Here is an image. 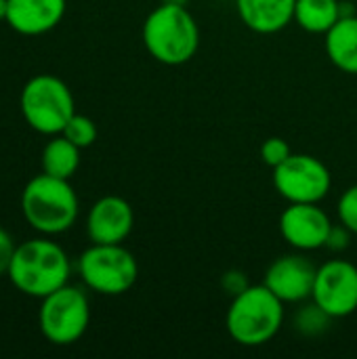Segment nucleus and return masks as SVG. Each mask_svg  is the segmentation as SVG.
<instances>
[{"instance_id":"7ed1b4c3","label":"nucleus","mask_w":357,"mask_h":359,"mask_svg":"<svg viewBox=\"0 0 357 359\" xmlns=\"http://www.w3.org/2000/svg\"><path fill=\"white\" fill-rule=\"evenodd\" d=\"M284 301L278 299L265 284L248 286L231 297L225 316L229 337L242 347H261L269 343L284 326Z\"/></svg>"},{"instance_id":"b1692460","label":"nucleus","mask_w":357,"mask_h":359,"mask_svg":"<svg viewBox=\"0 0 357 359\" xmlns=\"http://www.w3.org/2000/svg\"><path fill=\"white\" fill-rule=\"evenodd\" d=\"M15 248H17V244L13 242L11 233L0 227V276L8 271V265H11V259L15 255Z\"/></svg>"},{"instance_id":"423d86ee","label":"nucleus","mask_w":357,"mask_h":359,"mask_svg":"<svg viewBox=\"0 0 357 359\" xmlns=\"http://www.w3.org/2000/svg\"><path fill=\"white\" fill-rule=\"evenodd\" d=\"M78 273L93 292L118 297L135 286L139 265L122 244H93L80 255Z\"/></svg>"},{"instance_id":"aec40b11","label":"nucleus","mask_w":357,"mask_h":359,"mask_svg":"<svg viewBox=\"0 0 357 359\" xmlns=\"http://www.w3.org/2000/svg\"><path fill=\"white\" fill-rule=\"evenodd\" d=\"M337 210H339L341 223H343L353 236H357V185H351L349 189L343 191Z\"/></svg>"},{"instance_id":"a211bd4d","label":"nucleus","mask_w":357,"mask_h":359,"mask_svg":"<svg viewBox=\"0 0 357 359\" xmlns=\"http://www.w3.org/2000/svg\"><path fill=\"white\" fill-rule=\"evenodd\" d=\"M330 322H332V318L311 301L309 305H303L295 313L292 326L301 337H320L328 330Z\"/></svg>"},{"instance_id":"dca6fc26","label":"nucleus","mask_w":357,"mask_h":359,"mask_svg":"<svg viewBox=\"0 0 357 359\" xmlns=\"http://www.w3.org/2000/svg\"><path fill=\"white\" fill-rule=\"evenodd\" d=\"M343 6L339 0H297L295 21L309 34H326L343 17Z\"/></svg>"},{"instance_id":"39448f33","label":"nucleus","mask_w":357,"mask_h":359,"mask_svg":"<svg viewBox=\"0 0 357 359\" xmlns=\"http://www.w3.org/2000/svg\"><path fill=\"white\" fill-rule=\"evenodd\" d=\"M19 107L25 122L40 135H61L69 118L76 114V103L69 86L53 76L38 74L29 78L21 90Z\"/></svg>"},{"instance_id":"f3484780","label":"nucleus","mask_w":357,"mask_h":359,"mask_svg":"<svg viewBox=\"0 0 357 359\" xmlns=\"http://www.w3.org/2000/svg\"><path fill=\"white\" fill-rule=\"evenodd\" d=\"M42 172L59 179H72L80 166V147L63 135H55L42 149Z\"/></svg>"},{"instance_id":"20e7f679","label":"nucleus","mask_w":357,"mask_h":359,"mask_svg":"<svg viewBox=\"0 0 357 359\" xmlns=\"http://www.w3.org/2000/svg\"><path fill=\"white\" fill-rule=\"evenodd\" d=\"M78 208L80 202L69 179L42 172L27 181L21 191L23 219L44 236H57L72 229L78 219Z\"/></svg>"},{"instance_id":"393cba45","label":"nucleus","mask_w":357,"mask_h":359,"mask_svg":"<svg viewBox=\"0 0 357 359\" xmlns=\"http://www.w3.org/2000/svg\"><path fill=\"white\" fill-rule=\"evenodd\" d=\"M8 15V0H0V21H6Z\"/></svg>"},{"instance_id":"9d476101","label":"nucleus","mask_w":357,"mask_h":359,"mask_svg":"<svg viewBox=\"0 0 357 359\" xmlns=\"http://www.w3.org/2000/svg\"><path fill=\"white\" fill-rule=\"evenodd\" d=\"M330 229L332 221L320 204H288L280 217V233L284 242L299 252L326 248Z\"/></svg>"},{"instance_id":"f8f14e48","label":"nucleus","mask_w":357,"mask_h":359,"mask_svg":"<svg viewBox=\"0 0 357 359\" xmlns=\"http://www.w3.org/2000/svg\"><path fill=\"white\" fill-rule=\"evenodd\" d=\"M135 225L133 206L120 196L99 198L86 217V233L93 244H122Z\"/></svg>"},{"instance_id":"6ab92c4d","label":"nucleus","mask_w":357,"mask_h":359,"mask_svg":"<svg viewBox=\"0 0 357 359\" xmlns=\"http://www.w3.org/2000/svg\"><path fill=\"white\" fill-rule=\"evenodd\" d=\"M61 135L65 139H69L74 145H78L80 149H84V147H90L97 141V126L88 116H82V114L76 111L69 118V122L65 124Z\"/></svg>"},{"instance_id":"0eeeda50","label":"nucleus","mask_w":357,"mask_h":359,"mask_svg":"<svg viewBox=\"0 0 357 359\" xmlns=\"http://www.w3.org/2000/svg\"><path fill=\"white\" fill-rule=\"evenodd\" d=\"M88 322L90 305L82 288L65 284L42 299L38 311V326L48 343L59 347L78 343L84 337Z\"/></svg>"},{"instance_id":"a878e982","label":"nucleus","mask_w":357,"mask_h":359,"mask_svg":"<svg viewBox=\"0 0 357 359\" xmlns=\"http://www.w3.org/2000/svg\"><path fill=\"white\" fill-rule=\"evenodd\" d=\"M162 2H170V4H187V0H162Z\"/></svg>"},{"instance_id":"2eb2a0df","label":"nucleus","mask_w":357,"mask_h":359,"mask_svg":"<svg viewBox=\"0 0 357 359\" xmlns=\"http://www.w3.org/2000/svg\"><path fill=\"white\" fill-rule=\"evenodd\" d=\"M326 55L335 67L357 74V15H343L326 34Z\"/></svg>"},{"instance_id":"9b49d317","label":"nucleus","mask_w":357,"mask_h":359,"mask_svg":"<svg viewBox=\"0 0 357 359\" xmlns=\"http://www.w3.org/2000/svg\"><path fill=\"white\" fill-rule=\"evenodd\" d=\"M316 271L303 255H284L269 265L263 284L284 303H305L311 299Z\"/></svg>"},{"instance_id":"6e6552de","label":"nucleus","mask_w":357,"mask_h":359,"mask_svg":"<svg viewBox=\"0 0 357 359\" xmlns=\"http://www.w3.org/2000/svg\"><path fill=\"white\" fill-rule=\"evenodd\" d=\"M274 187L288 204H320L332 187V175L309 154H290L274 168Z\"/></svg>"},{"instance_id":"f03ea898","label":"nucleus","mask_w":357,"mask_h":359,"mask_svg":"<svg viewBox=\"0 0 357 359\" xmlns=\"http://www.w3.org/2000/svg\"><path fill=\"white\" fill-rule=\"evenodd\" d=\"M143 44L162 65H183L200 48V27L185 4L162 2L143 23Z\"/></svg>"},{"instance_id":"f257e3e1","label":"nucleus","mask_w":357,"mask_h":359,"mask_svg":"<svg viewBox=\"0 0 357 359\" xmlns=\"http://www.w3.org/2000/svg\"><path fill=\"white\" fill-rule=\"evenodd\" d=\"M72 273L65 250L46 238H36L19 244L11 259L6 276L13 286L34 299H44L67 284Z\"/></svg>"},{"instance_id":"412c9836","label":"nucleus","mask_w":357,"mask_h":359,"mask_svg":"<svg viewBox=\"0 0 357 359\" xmlns=\"http://www.w3.org/2000/svg\"><path fill=\"white\" fill-rule=\"evenodd\" d=\"M290 147L284 139L280 137H269L263 145H261V160L269 166V168H278L284 160H288L290 156Z\"/></svg>"},{"instance_id":"1a4fd4ad","label":"nucleus","mask_w":357,"mask_h":359,"mask_svg":"<svg viewBox=\"0 0 357 359\" xmlns=\"http://www.w3.org/2000/svg\"><path fill=\"white\" fill-rule=\"evenodd\" d=\"M311 301L332 320L349 318L357 309V267L345 259L326 261L316 271Z\"/></svg>"},{"instance_id":"5701e85b","label":"nucleus","mask_w":357,"mask_h":359,"mask_svg":"<svg viewBox=\"0 0 357 359\" xmlns=\"http://www.w3.org/2000/svg\"><path fill=\"white\" fill-rule=\"evenodd\" d=\"M351 236H353V233H351L343 223H341L339 227L332 225L330 236H328V242H326V248H330V250H335V252H343V250L349 246Z\"/></svg>"},{"instance_id":"ddd939ff","label":"nucleus","mask_w":357,"mask_h":359,"mask_svg":"<svg viewBox=\"0 0 357 359\" xmlns=\"http://www.w3.org/2000/svg\"><path fill=\"white\" fill-rule=\"evenodd\" d=\"M67 8V0H8L6 23L23 36H40L55 29Z\"/></svg>"},{"instance_id":"4be33fe9","label":"nucleus","mask_w":357,"mask_h":359,"mask_svg":"<svg viewBox=\"0 0 357 359\" xmlns=\"http://www.w3.org/2000/svg\"><path fill=\"white\" fill-rule=\"evenodd\" d=\"M221 286H223L225 292H229L231 297H236V294H240L242 290H246V288L250 286V282L246 280V276H244L242 271L234 269V271H227V273L223 276Z\"/></svg>"},{"instance_id":"4468645a","label":"nucleus","mask_w":357,"mask_h":359,"mask_svg":"<svg viewBox=\"0 0 357 359\" xmlns=\"http://www.w3.org/2000/svg\"><path fill=\"white\" fill-rule=\"evenodd\" d=\"M297 0H236L242 23L263 36L282 32L295 21Z\"/></svg>"}]
</instances>
